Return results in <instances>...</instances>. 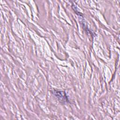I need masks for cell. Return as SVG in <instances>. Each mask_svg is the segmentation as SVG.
<instances>
[{
  "label": "cell",
  "instance_id": "obj_1",
  "mask_svg": "<svg viewBox=\"0 0 120 120\" xmlns=\"http://www.w3.org/2000/svg\"><path fill=\"white\" fill-rule=\"evenodd\" d=\"M54 94L60 100L62 101L63 102H67V97L66 94L63 91H54Z\"/></svg>",
  "mask_w": 120,
  "mask_h": 120
}]
</instances>
